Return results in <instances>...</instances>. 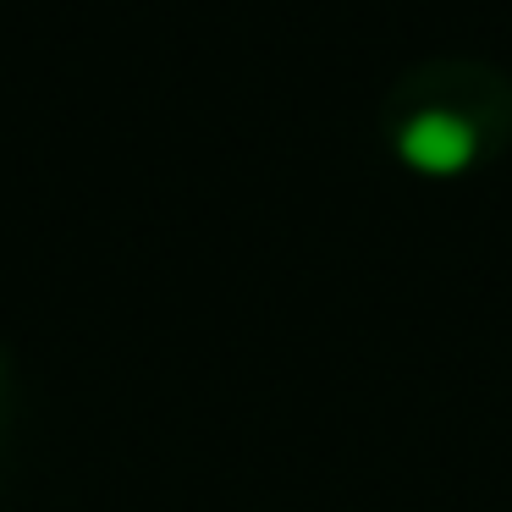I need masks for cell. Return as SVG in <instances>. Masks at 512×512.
I'll return each mask as SVG.
<instances>
[{
  "label": "cell",
  "mask_w": 512,
  "mask_h": 512,
  "mask_svg": "<svg viewBox=\"0 0 512 512\" xmlns=\"http://www.w3.org/2000/svg\"><path fill=\"white\" fill-rule=\"evenodd\" d=\"M391 149L419 177H463L485 155V127L452 105H419L391 127Z\"/></svg>",
  "instance_id": "obj_1"
}]
</instances>
